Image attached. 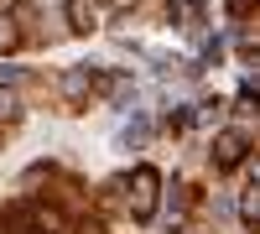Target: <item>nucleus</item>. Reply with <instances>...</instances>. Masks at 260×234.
<instances>
[{"label": "nucleus", "instance_id": "nucleus-2", "mask_svg": "<svg viewBox=\"0 0 260 234\" xmlns=\"http://www.w3.org/2000/svg\"><path fill=\"white\" fill-rule=\"evenodd\" d=\"M245 151H250V136H245V130H224L219 141H213V161H219L224 172H229V166H240Z\"/></svg>", "mask_w": 260, "mask_h": 234}, {"label": "nucleus", "instance_id": "nucleus-1", "mask_svg": "<svg viewBox=\"0 0 260 234\" xmlns=\"http://www.w3.org/2000/svg\"><path fill=\"white\" fill-rule=\"evenodd\" d=\"M156 187H161L156 166H136V177H130V214H136V219L156 214Z\"/></svg>", "mask_w": 260, "mask_h": 234}, {"label": "nucleus", "instance_id": "nucleus-4", "mask_svg": "<svg viewBox=\"0 0 260 234\" xmlns=\"http://www.w3.org/2000/svg\"><path fill=\"white\" fill-rule=\"evenodd\" d=\"M83 234H104V229H99V224H83Z\"/></svg>", "mask_w": 260, "mask_h": 234}, {"label": "nucleus", "instance_id": "nucleus-3", "mask_svg": "<svg viewBox=\"0 0 260 234\" xmlns=\"http://www.w3.org/2000/svg\"><path fill=\"white\" fill-rule=\"evenodd\" d=\"M68 16H73V31H94V6L89 0H68Z\"/></svg>", "mask_w": 260, "mask_h": 234}]
</instances>
